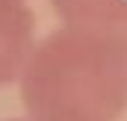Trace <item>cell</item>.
I'll use <instances>...</instances> for the list:
<instances>
[{
	"instance_id": "4",
	"label": "cell",
	"mask_w": 127,
	"mask_h": 121,
	"mask_svg": "<svg viewBox=\"0 0 127 121\" xmlns=\"http://www.w3.org/2000/svg\"><path fill=\"white\" fill-rule=\"evenodd\" d=\"M12 121H32V118H30V115H27V118H12Z\"/></svg>"
},
{
	"instance_id": "1",
	"label": "cell",
	"mask_w": 127,
	"mask_h": 121,
	"mask_svg": "<svg viewBox=\"0 0 127 121\" xmlns=\"http://www.w3.org/2000/svg\"><path fill=\"white\" fill-rule=\"evenodd\" d=\"M18 83L32 121H118L127 109V30L65 24L32 47Z\"/></svg>"
},
{
	"instance_id": "2",
	"label": "cell",
	"mask_w": 127,
	"mask_h": 121,
	"mask_svg": "<svg viewBox=\"0 0 127 121\" xmlns=\"http://www.w3.org/2000/svg\"><path fill=\"white\" fill-rule=\"evenodd\" d=\"M35 47V21L24 0H0V86L21 77Z\"/></svg>"
},
{
	"instance_id": "3",
	"label": "cell",
	"mask_w": 127,
	"mask_h": 121,
	"mask_svg": "<svg viewBox=\"0 0 127 121\" xmlns=\"http://www.w3.org/2000/svg\"><path fill=\"white\" fill-rule=\"evenodd\" d=\"M50 9L65 24L127 30V0H50Z\"/></svg>"
}]
</instances>
